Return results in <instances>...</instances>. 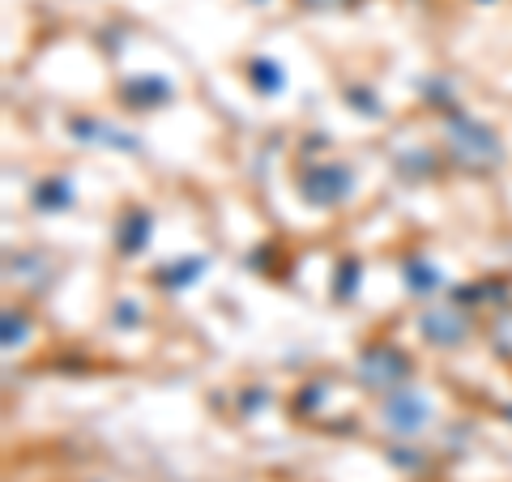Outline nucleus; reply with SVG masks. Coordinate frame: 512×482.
<instances>
[{"label": "nucleus", "mask_w": 512, "mask_h": 482, "mask_svg": "<svg viewBox=\"0 0 512 482\" xmlns=\"http://www.w3.org/2000/svg\"><path fill=\"white\" fill-rule=\"evenodd\" d=\"M444 150L453 158V167L470 171V175H491L504 163L500 133L474 116H461V111H453V116L444 120Z\"/></svg>", "instance_id": "1"}, {"label": "nucleus", "mask_w": 512, "mask_h": 482, "mask_svg": "<svg viewBox=\"0 0 512 482\" xmlns=\"http://www.w3.org/2000/svg\"><path fill=\"white\" fill-rule=\"evenodd\" d=\"M410 376H414V363L393 342H367L355 359V380L367 393H397V389H406Z\"/></svg>", "instance_id": "2"}, {"label": "nucleus", "mask_w": 512, "mask_h": 482, "mask_svg": "<svg viewBox=\"0 0 512 482\" xmlns=\"http://www.w3.org/2000/svg\"><path fill=\"white\" fill-rule=\"evenodd\" d=\"M350 192H355V175H350L346 163H312L299 171V197L316 205V210L342 205Z\"/></svg>", "instance_id": "3"}, {"label": "nucleus", "mask_w": 512, "mask_h": 482, "mask_svg": "<svg viewBox=\"0 0 512 482\" xmlns=\"http://www.w3.org/2000/svg\"><path fill=\"white\" fill-rule=\"evenodd\" d=\"M419 333L440 350L466 346L470 333H474V316H470L466 303H431V308H423V316H419Z\"/></svg>", "instance_id": "4"}, {"label": "nucleus", "mask_w": 512, "mask_h": 482, "mask_svg": "<svg viewBox=\"0 0 512 482\" xmlns=\"http://www.w3.org/2000/svg\"><path fill=\"white\" fill-rule=\"evenodd\" d=\"M431 419H436L431 401L414 389H397V393H389V401H384V427L397 431V436H419Z\"/></svg>", "instance_id": "5"}, {"label": "nucleus", "mask_w": 512, "mask_h": 482, "mask_svg": "<svg viewBox=\"0 0 512 482\" xmlns=\"http://www.w3.org/2000/svg\"><path fill=\"white\" fill-rule=\"evenodd\" d=\"M150 235H154V214H150V210H141V205H133V210L120 218V227H116V252H120V256L146 252Z\"/></svg>", "instance_id": "6"}, {"label": "nucleus", "mask_w": 512, "mask_h": 482, "mask_svg": "<svg viewBox=\"0 0 512 482\" xmlns=\"http://www.w3.org/2000/svg\"><path fill=\"white\" fill-rule=\"evenodd\" d=\"M73 133H77V141H90V146L128 150V154L141 150V141H137L133 133H124V128H111V124H103V120H73Z\"/></svg>", "instance_id": "7"}, {"label": "nucleus", "mask_w": 512, "mask_h": 482, "mask_svg": "<svg viewBox=\"0 0 512 482\" xmlns=\"http://www.w3.org/2000/svg\"><path fill=\"white\" fill-rule=\"evenodd\" d=\"M124 103L146 111V107H163L171 99V86L163 82V77H137V82H124Z\"/></svg>", "instance_id": "8"}, {"label": "nucleus", "mask_w": 512, "mask_h": 482, "mask_svg": "<svg viewBox=\"0 0 512 482\" xmlns=\"http://www.w3.org/2000/svg\"><path fill=\"white\" fill-rule=\"evenodd\" d=\"M69 205H73V180L69 175H52V180H43L35 188V210L60 214V210H69Z\"/></svg>", "instance_id": "9"}, {"label": "nucleus", "mask_w": 512, "mask_h": 482, "mask_svg": "<svg viewBox=\"0 0 512 482\" xmlns=\"http://www.w3.org/2000/svg\"><path fill=\"white\" fill-rule=\"evenodd\" d=\"M47 273H52V265H47L43 252H18L9 256V278L22 282V286H47Z\"/></svg>", "instance_id": "10"}, {"label": "nucleus", "mask_w": 512, "mask_h": 482, "mask_svg": "<svg viewBox=\"0 0 512 482\" xmlns=\"http://www.w3.org/2000/svg\"><path fill=\"white\" fill-rule=\"evenodd\" d=\"M201 269H205V256H192V261H175L167 265L163 273H158V286H167V291H180V286H192L201 278Z\"/></svg>", "instance_id": "11"}, {"label": "nucleus", "mask_w": 512, "mask_h": 482, "mask_svg": "<svg viewBox=\"0 0 512 482\" xmlns=\"http://www.w3.org/2000/svg\"><path fill=\"white\" fill-rule=\"evenodd\" d=\"M26 337H30V312L26 308H5V320H0V342H5V350L26 346Z\"/></svg>", "instance_id": "12"}, {"label": "nucleus", "mask_w": 512, "mask_h": 482, "mask_svg": "<svg viewBox=\"0 0 512 482\" xmlns=\"http://www.w3.org/2000/svg\"><path fill=\"white\" fill-rule=\"evenodd\" d=\"M487 337H491V355H500L504 363H512V303L504 312H495Z\"/></svg>", "instance_id": "13"}, {"label": "nucleus", "mask_w": 512, "mask_h": 482, "mask_svg": "<svg viewBox=\"0 0 512 482\" xmlns=\"http://www.w3.org/2000/svg\"><path fill=\"white\" fill-rule=\"evenodd\" d=\"M248 82L256 86V94H278L286 77H282V69H278L274 60H265V56H261V60H252V64H248Z\"/></svg>", "instance_id": "14"}, {"label": "nucleus", "mask_w": 512, "mask_h": 482, "mask_svg": "<svg viewBox=\"0 0 512 482\" xmlns=\"http://www.w3.org/2000/svg\"><path fill=\"white\" fill-rule=\"evenodd\" d=\"M406 286H410L414 295L436 291V286H440V269L431 265V261H419V256H414V261H406Z\"/></svg>", "instance_id": "15"}, {"label": "nucleus", "mask_w": 512, "mask_h": 482, "mask_svg": "<svg viewBox=\"0 0 512 482\" xmlns=\"http://www.w3.org/2000/svg\"><path fill=\"white\" fill-rule=\"evenodd\" d=\"M431 163H436V158H431L427 150L397 158V167H402V175H410V180H423V175H431V171H423V167H431Z\"/></svg>", "instance_id": "16"}, {"label": "nucleus", "mask_w": 512, "mask_h": 482, "mask_svg": "<svg viewBox=\"0 0 512 482\" xmlns=\"http://www.w3.org/2000/svg\"><path fill=\"white\" fill-rule=\"evenodd\" d=\"M342 278H338V299H350V286L359 282V273H363V265L359 261H342Z\"/></svg>", "instance_id": "17"}, {"label": "nucleus", "mask_w": 512, "mask_h": 482, "mask_svg": "<svg viewBox=\"0 0 512 482\" xmlns=\"http://www.w3.org/2000/svg\"><path fill=\"white\" fill-rule=\"evenodd\" d=\"M355 0H299V9L308 13H333V9H350Z\"/></svg>", "instance_id": "18"}, {"label": "nucleus", "mask_w": 512, "mask_h": 482, "mask_svg": "<svg viewBox=\"0 0 512 482\" xmlns=\"http://www.w3.org/2000/svg\"><path fill=\"white\" fill-rule=\"evenodd\" d=\"M350 107H355V111L363 107V116H372V120L380 116V107H376V99L367 90H350Z\"/></svg>", "instance_id": "19"}, {"label": "nucleus", "mask_w": 512, "mask_h": 482, "mask_svg": "<svg viewBox=\"0 0 512 482\" xmlns=\"http://www.w3.org/2000/svg\"><path fill=\"white\" fill-rule=\"evenodd\" d=\"M133 308H137V303H120V308H116V325H124V329H133V325H137V320H141V316H137Z\"/></svg>", "instance_id": "20"}, {"label": "nucleus", "mask_w": 512, "mask_h": 482, "mask_svg": "<svg viewBox=\"0 0 512 482\" xmlns=\"http://www.w3.org/2000/svg\"><path fill=\"white\" fill-rule=\"evenodd\" d=\"M504 419H508V423H512V401H508V406H504Z\"/></svg>", "instance_id": "21"}]
</instances>
